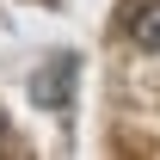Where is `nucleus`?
Listing matches in <instances>:
<instances>
[{
  "label": "nucleus",
  "instance_id": "f257e3e1",
  "mask_svg": "<svg viewBox=\"0 0 160 160\" xmlns=\"http://www.w3.org/2000/svg\"><path fill=\"white\" fill-rule=\"evenodd\" d=\"M31 99H37L43 111H62V105L74 99V56H56V62H43L37 74H31Z\"/></svg>",
  "mask_w": 160,
  "mask_h": 160
},
{
  "label": "nucleus",
  "instance_id": "f03ea898",
  "mask_svg": "<svg viewBox=\"0 0 160 160\" xmlns=\"http://www.w3.org/2000/svg\"><path fill=\"white\" fill-rule=\"evenodd\" d=\"M129 37H136L148 56H160V0H148V6L129 12Z\"/></svg>",
  "mask_w": 160,
  "mask_h": 160
},
{
  "label": "nucleus",
  "instance_id": "7ed1b4c3",
  "mask_svg": "<svg viewBox=\"0 0 160 160\" xmlns=\"http://www.w3.org/2000/svg\"><path fill=\"white\" fill-rule=\"evenodd\" d=\"M0 142H6V117H0Z\"/></svg>",
  "mask_w": 160,
  "mask_h": 160
}]
</instances>
